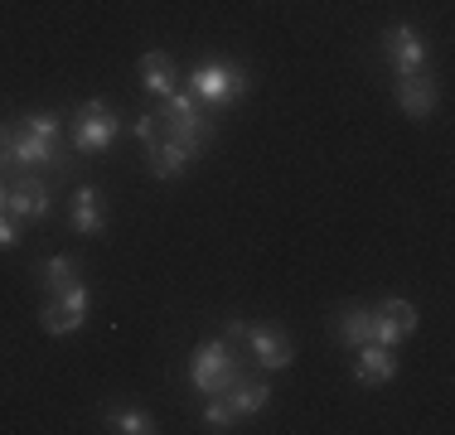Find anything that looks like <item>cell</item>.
Wrapping results in <instances>:
<instances>
[{
	"instance_id": "6da1fadb",
	"label": "cell",
	"mask_w": 455,
	"mask_h": 435,
	"mask_svg": "<svg viewBox=\"0 0 455 435\" xmlns=\"http://www.w3.org/2000/svg\"><path fill=\"white\" fill-rule=\"evenodd\" d=\"M59 112H29L10 126V174H68L73 155L59 146Z\"/></svg>"
},
{
	"instance_id": "7a4b0ae2",
	"label": "cell",
	"mask_w": 455,
	"mask_h": 435,
	"mask_svg": "<svg viewBox=\"0 0 455 435\" xmlns=\"http://www.w3.org/2000/svg\"><path fill=\"white\" fill-rule=\"evenodd\" d=\"M223 339L233 344V348H247V358H252L262 373H281V368L296 363V344H291V334L281 329V324L228 320V324H223Z\"/></svg>"
},
{
	"instance_id": "3957f363",
	"label": "cell",
	"mask_w": 455,
	"mask_h": 435,
	"mask_svg": "<svg viewBox=\"0 0 455 435\" xmlns=\"http://www.w3.org/2000/svg\"><path fill=\"white\" fill-rule=\"evenodd\" d=\"M247 87H252V78H247V68L233 59H204V63H194V73H189V92L199 97L209 112H223L228 102H243Z\"/></svg>"
},
{
	"instance_id": "277c9868",
	"label": "cell",
	"mask_w": 455,
	"mask_h": 435,
	"mask_svg": "<svg viewBox=\"0 0 455 435\" xmlns=\"http://www.w3.org/2000/svg\"><path fill=\"white\" fill-rule=\"evenodd\" d=\"M243 363H237V353L228 348V339H204L199 348H194L189 358V383L199 397H219V392H228L233 383H243Z\"/></svg>"
},
{
	"instance_id": "5b68a950",
	"label": "cell",
	"mask_w": 455,
	"mask_h": 435,
	"mask_svg": "<svg viewBox=\"0 0 455 435\" xmlns=\"http://www.w3.org/2000/svg\"><path fill=\"white\" fill-rule=\"evenodd\" d=\"M73 116H78V122H73V140H68L73 155H102V150L122 136V116H116V107L102 102V97H88Z\"/></svg>"
},
{
	"instance_id": "8992f818",
	"label": "cell",
	"mask_w": 455,
	"mask_h": 435,
	"mask_svg": "<svg viewBox=\"0 0 455 435\" xmlns=\"http://www.w3.org/2000/svg\"><path fill=\"white\" fill-rule=\"evenodd\" d=\"M88 310H92V290L83 286V276H78L73 286L53 290V296L44 300V310H39V324H44V334L63 339V334H73V329H83V324H88Z\"/></svg>"
},
{
	"instance_id": "52a82bcc",
	"label": "cell",
	"mask_w": 455,
	"mask_h": 435,
	"mask_svg": "<svg viewBox=\"0 0 455 435\" xmlns=\"http://www.w3.org/2000/svg\"><path fill=\"white\" fill-rule=\"evenodd\" d=\"M5 213L15 223H39L53 213V194L44 174H10V194H5Z\"/></svg>"
},
{
	"instance_id": "ba28073f",
	"label": "cell",
	"mask_w": 455,
	"mask_h": 435,
	"mask_svg": "<svg viewBox=\"0 0 455 435\" xmlns=\"http://www.w3.org/2000/svg\"><path fill=\"white\" fill-rule=\"evenodd\" d=\"M427 53H431V49H427V35H421L417 25H407V20H403V25H387V29H383V59L393 63L397 78L427 68Z\"/></svg>"
},
{
	"instance_id": "9c48e42d",
	"label": "cell",
	"mask_w": 455,
	"mask_h": 435,
	"mask_svg": "<svg viewBox=\"0 0 455 435\" xmlns=\"http://www.w3.org/2000/svg\"><path fill=\"white\" fill-rule=\"evenodd\" d=\"M373 314H378V344H383V348H397V344H407L411 334H417V324H421L417 304H411V300H403V296H387V300H378V304H373Z\"/></svg>"
},
{
	"instance_id": "30bf717a",
	"label": "cell",
	"mask_w": 455,
	"mask_h": 435,
	"mask_svg": "<svg viewBox=\"0 0 455 435\" xmlns=\"http://www.w3.org/2000/svg\"><path fill=\"white\" fill-rule=\"evenodd\" d=\"M330 329L344 348L378 344V314H373V304H339V310L330 314Z\"/></svg>"
},
{
	"instance_id": "8fae6325",
	"label": "cell",
	"mask_w": 455,
	"mask_h": 435,
	"mask_svg": "<svg viewBox=\"0 0 455 435\" xmlns=\"http://www.w3.org/2000/svg\"><path fill=\"white\" fill-rule=\"evenodd\" d=\"M354 383L359 387H387L397 377V353L393 348H383V344H359L354 348Z\"/></svg>"
},
{
	"instance_id": "7c38bea8",
	"label": "cell",
	"mask_w": 455,
	"mask_h": 435,
	"mask_svg": "<svg viewBox=\"0 0 455 435\" xmlns=\"http://www.w3.org/2000/svg\"><path fill=\"white\" fill-rule=\"evenodd\" d=\"M397 107L411 116V122H431L436 116V83L421 78V73H407V78H397Z\"/></svg>"
},
{
	"instance_id": "4fadbf2b",
	"label": "cell",
	"mask_w": 455,
	"mask_h": 435,
	"mask_svg": "<svg viewBox=\"0 0 455 435\" xmlns=\"http://www.w3.org/2000/svg\"><path fill=\"white\" fill-rule=\"evenodd\" d=\"M140 87H146L150 97L180 92V68H175V59H170V53H160V49L140 53Z\"/></svg>"
},
{
	"instance_id": "5bb4252c",
	"label": "cell",
	"mask_w": 455,
	"mask_h": 435,
	"mask_svg": "<svg viewBox=\"0 0 455 435\" xmlns=\"http://www.w3.org/2000/svg\"><path fill=\"white\" fill-rule=\"evenodd\" d=\"M223 397H228V407H233V416L243 421V416H257V411L272 401V383H267V377H243V383H233Z\"/></svg>"
},
{
	"instance_id": "9a60e30c",
	"label": "cell",
	"mask_w": 455,
	"mask_h": 435,
	"mask_svg": "<svg viewBox=\"0 0 455 435\" xmlns=\"http://www.w3.org/2000/svg\"><path fill=\"white\" fill-rule=\"evenodd\" d=\"M73 227H78L83 237L102 233V203H97L92 184H78V194H73Z\"/></svg>"
},
{
	"instance_id": "2e32d148",
	"label": "cell",
	"mask_w": 455,
	"mask_h": 435,
	"mask_svg": "<svg viewBox=\"0 0 455 435\" xmlns=\"http://www.w3.org/2000/svg\"><path fill=\"white\" fill-rule=\"evenodd\" d=\"M39 286H44L49 290V296H53V290H63V286H73V281H78V257H68V252H59V257H44V261H39Z\"/></svg>"
},
{
	"instance_id": "e0dca14e",
	"label": "cell",
	"mask_w": 455,
	"mask_h": 435,
	"mask_svg": "<svg viewBox=\"0 0 455 435\" xmlns=\"http://www.w3.org/2000/svg\"><path fill=\"white\" fill-rule=\"evenodd\" d=\"M107 431H122V435H150V431H156V421H150L140 407H112V411H107Z\"/></svg>"
},
{
	"instance_id": "ac0fdd59",
	"label": "cell",
	"mask_w": 455,
	"mask_h": 435,
	"mask_svg": "<svg viewBox=\"0 0 455 435\" xmlns=\"http://www.w3.org/2000/svg\"><path fill=\"white\" fill-rule=\"evenodd\" d=\"M233 421H237V416H233V407H228L223 392L204 401V416H199V426H204V431H233Z\"/></svg>"
},
{
	"instance_id": "d6986e66",
	"label": "cell",
	"mask_w": 455,
	"mask_h": 435,
	"mask_svg": "<svg viewBox=\"0 0 455 435\" xmlns=\"http://www.w3.org/2000/svg\"><path fill=\"white\" fill-rule=\"evenodd\" d=\"M20 237H25V233H20V223L10 213H0V247L10 252V247H20Z\"/></svg>"
},
{
	"instance_id": "ffe728a7",
	"label": "cell",
	"mask_w": 455,
	"mask_h": 435,
	"mask_svg": "<svg viewBox=\"0 0 455 435\" xmlns=\"http://www.w3.org/2000/svg\"><path fill=\"white\" fill-rule=\"evenodd\" d=\"M0 174L10 179V126H0Z\"/></svg>"
},
{
	"instance_id": "44dd1931",
	"label": "cell",
	"mask_w": 455,
	"mask_h": 435,
	"mask_svg": "<svg viewBox=\"0 0 455 435\" xmlns=\"http://www.w3.org/2000/svg\"><path fill=\"white\" fill-rule=\"evenodd\" d=\"M5 194H10V179L0 174V213H5Z\"/></svg>"
}]
</instances>
